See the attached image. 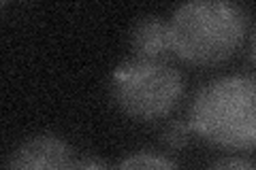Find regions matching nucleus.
Segmentation results:
<instances>
[{
	"mask_svg": "<svg viewBox=\"0 0 256 170\" xmlns=\"http://www.w3.org/2000/svg\"><path fill=\"white\" fill-rule=\"evenodd\" d=\"M173 53L190 64H218L230 58L248 30L244 9L228 0H192L169 21Z\"/></svg>",
	"mask_w": 256,
	"mask_h": 170,
	"instance_id": "1",
	"label": "nucleus"
},
{
	"mask_svg": "<svg viewBox=\"0 0 256 170\" xmlns=\"http://www.w3.org/2000/svg\"><path fill=\"white\" fill-rule=\"evenodd\" d=\"M73 162L66 141L56 134H36L15 149L6 170H70Z\"/></svg>",
	"mask_w": 256,
	"mask_h": 170,
	"instance_id": "4",
	"label": "nucleus"
},
{
	"mask_svg": "<svg viewBox=\"0 0 256 170\" xmlns=\"http://www.w3.org/2000/svg\"><path fill=\"white\" fill-rule=\"evenodd\" d=\"M184 94V79L164 60L132 58L111 75V96L130 117L158 119L175 109Z\"/></svg>",
	"mask_w": 256,
	"mask_h": 170,
	"instance_id": "3",
	"label": "nucleus"
},
{
	"mask_svg": "<svg viewBox=\"0 0 256 170\" xmlns=\"http://www.w3.org/2000/svg\"><path fill=\"white\" fill-rule=\"evenodd\" d=\"M130 47L143 60H162L173 53L171 45V28L158 15L141 17L130 30Z\"/></svg>",
	"mask_w": 256,
	"mask_h": 170,
	"instance_id": "5",
	"label": "nucleus"
},
{
	"mask_svg": "<svg viewBox=\"0 0 256 170\" xmlns=\"http://www.w3.org/2000/svg\"><path fill=\"white\" fill-rule=\"evenodd\" d=\"M70 170H111V168L107 166V162H102L100 158L86 156L82 160L73 162V168H70Z\"/></svg>",
	"mask_w": 256,
	"mask_h": 170,
	"instance_id": "9",
	"label": "nucleus"
},
{
	"mask_svg": "<svg viewBox=\"0 0 256 170\" xmlns=\"http://www.w3.org/2000/svg\"><path fill=\"white\" fill-rule=\"evenodd\" d=\"M190 124L205 141L226 149H252L256 143V81L228 75L201 87Z\"/></svg>",
	"mask_w": 256,
	"mask_h": 170,
	"instance_id": "2",
	"label": "nucleus"
},
{
	"mask_svg": "<svg viewBox=\"0 0 256 170\" xmlns=\"http://www.w3.org/2000/svg\"><path fill=\"white\" fill-rule=\"evenodd\" d=\"M210 170H254V164H252L250 160H246V158L230 156V158L218 160Z\"/></svg>",
	"mask_w": 256,
	"mask_h": 170,
	"instance_id": "7",
	"label": "nucleus"
},
{
	"mask_svg": "<svg viewBox=\"0 0 256 170\" xmlns=\"http://www.w3.org/2000/svg\"><path fill=\"white\" fill-rule=\"evenodd\" d=\"M114 170H178L175 162L162 153L154 151H137L124 158Z\"/></svg>",
	"mask_w": 256,
	"mask_h": 170,
	"instance_id": "6",
	"label": "nucleus"
},
{
	"mask_svg": "<svg viewBox=\"0 0 256 170\" xmlns=\"http://www.w3.org/2000/svg\"><path fill=\"white\" fill-rule=\"evenodd\" d=\"M164 141L169 145H173V147H180V145H184L188 141V128L184 124H171V128L166 130Z\"/></svg>",
	"mask_w": 256,
	"mask_h": 170,
	"instance_id": "8",
	"label": "nucleus"
}]
</instances>
